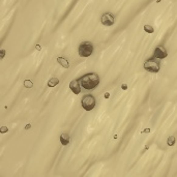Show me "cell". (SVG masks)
I'll return each mask as SVG.
<instances>
[{
    "label": "cell",
    "instance_id": "4fadbf2b",
    "mask_svg": "<svg viewBox=\"0 0 177 177\" xmlns=\"http://www.w3.org/2000/svg\"><path fill=\"white\" fill-rule=\"evenodd\" d=\"M24 86L26 87V88H31L33 86V83L31 80H25L24 81Z\"/></svg>",
    "mask_w": 177,
    "mask_h": 177
},
{
    "label": "cell",
    "instance_id": "7c38bea8",
    "mask_svg": "<svg viewBox=\"0 0 177 177\" xmlns=\"http://www.w3.org/2000/svg\"><path fill=\"white\" fill-rule=\"evenodd\" d=\"M144 30L147 33H153V32H154V29H153V27L151 26V25H148V24L144 25Z\"/></svg>",
    "mask_w": 177,
    "mask_h": 177
},
{
    "label": "cell",
    "instance_id": "d6986e66",
    "mask_svg": "<svg viewBox=\"0 0 177 177\" xmlns=\"http://www.w3.org/2000/svg\"><path fill=\"white\" fill-rule=\"evenodd\" d=\"M40 49H42V47H40V45H37V46H36V50H38V51H40Z\"/></svg>",
    "mask_w": 177,
    "mask_h": 177
},
{
    "label": "cell",
    "instance_id": "ba28073f",
    "mask_svg": "<svg viewBox=\"0 0 177 177\" xmlns=\"http://www.w3.org/2000/svg\"><path fill=\"white\" fill-rule=\"evenodd\" d=\"M56 61H57V62L61 66H62L63 68H70V63H68V59H65L64 57H57Z\"/></svg>",
    "mask_w": 177,
    "mask_h": 177
},
{
    "label": "cell",
    "instance_id": "9c48e42d",
    "mask_svg": "<svg viewBox=\"0 0 177 177\" xmlns=\"http://www.w3.org/2000/svg\"><path fill=\"white\" fill-rule=\"evenodd\" d=\"M70 141H71V138H70V136H68V134H61V136H60V143L63 146H66V145L70 144Z\"/></svg>",
    "mask_w": 177,
    "mask_h": 177
},
{
    "label": "cell",
    "instance_id": "6da1fadb",
    "mask_svg": "<svg viewBox=\"0 0 177 177\" xmlns=\"http://www.w3.org/2000/svg\"><path fill=\"white\" fill-rule=\"evenodd\" d=\"M81 86L85 90H92L99 84V76L96 73H88L79 78Z\"/></svg>",
    "mask_w": 177,
    "mask_h": 177
},
{
    "label": "cell",
    "instance_id": "e0dca14e",
    "mask_svg": "<svg viewBox=\"0 0 177 177\" xmlns=\"http://www.w3.org/2000/svg\"><path fill=\"white\" fill-rule=\"evenodd\" d=\"M144 133H150V129H146L144 130H142V134H144Z\"/></svg>",
    "mask_w": 177,
    "mask_h": 177
},
{
    "label": "cell",
    "instance_id": "5b68a950",
    "mask_svg": "<svg viewBox=\"0 0 177 177\" xmlns=\"http://www.w3.org/2000/svg\"><path fill=\"white\" fill-rule=\"evenodd\" d=\"M115 22V18L111 12H105L102 16V24L105 26H112Z\"/></svg>",
    "mask_w": 177,
    "mask_h": 177
},
{
    "label": "cell",
    "instance_id": "2e32d148",
    "mask_svg": "<svg viewBox=\"0 0 177 177\" xmlns=\"http://www.w3.org/2000/svg\"><path fill=\"white\" fill-rule=\"evenodd\" d=\"M121 88L123 89V90H127V84H122V85H121Z\"/></svg>",
    "mask_w": 177,
    "mask_h": 177
},
{
    "label": "cell",
    "instance_id": "9a60e30c",
    "mask_svg": "<svg viewBox=\"0 0 177 177\" xmlns=\"http://www.w3.org/2000/svg\"><path fill=\"white\" fill-rule=\"evenodd\" d=\"M0 53H1V56H0V58L3 59L4 58V55H5V50H4V49H2V50L0 51Z\"/></svg>",
    "mask_w": 177,
    "mask_h": 177
},
{
    "label": "cell",
    "instance_id": "3957f363",
    "mask_svg": "<svg viewBox=\"0 0 177 177\" xmlns=\"http://www.w3.org/2000/svg\"><path fill=\"white\" fill-rule=\"evenodd\" d=\"M144 68L147 71H149V73H153V74H156L160 71V61H158V58H155L154 56H153L152 58H149L147 59V60L144 62Z\"/></svg>",
    "mask_w": 177,
    "mask_h": 177
},
{
    "label": "cell",
    "instance_id": "30bf717a",
    "mask_svg": "<svg viewBox=\"0 0 177 177\" xmlns=\"http://www.w3.org/2000/svg\"><path fill=\"white\" fill-rule=\"evenodd\" d=\"M57 84H59V80L57 78H51L48 82V86L49 87H55Z\"/></svg>",
    "mask_w": 177,
    "mask_h": 177
},
{
    "label": "cell",
    "instance_id": "8fae6325",
    "mask_svg": "<svg viewBox=\"0 0 177 177\" xmlns=\"http://www.w3.org/2000/svg\"><path fill=\"white\" fill-rule=\"evenodd\" d=\"M176 142V139L174 136H170V137L168 138V140H167V144H168L169 146H173L174 144H175Z\"/></svg>",
    "mask_w": 177,
    "mask_h": 177
},
{
    "label": "cell",
    "instance_id": "5bb4252c",
    "mask_svg": "<svg viewBox=\"0 0 177 177\" xmlns=\"http://www.w3.org/2000/svg\"><path fill=\"white\" fill-rule=\"evenodd\" d=\"M7 132H9V127H5V125H3V127L0 129V133H1V134H5Z\"/></svg>",
    "mask_w": 177,
    "mask_h": 177
},
{
    "label": "cell",
    "instance_id": "ffe728a7",
    "mask_svg": "<svg viewBox=\"0 0 177 177\" xmlns=\"http://www.w3.org/2000/svg\"><path fill=\"white\" fill-rule=\"evenodd\" d=\"M30 127H31V125H30V124H27L25 129H26V130H29V129H30Z\"/></svg>",
    "mask_w": 177,
    "mask_h": 177
},
{
    "label": "cell",
    "instance_id": "52a82bcc",
    "mask_svg": "<svg viewBox=\"0 0 177 177\" xmlns=\"http://www.w3.org/2000/svg\"><path fill=\"white\" fill-rule=\"evenodd\" d=\"M81 84H80V81H79V78L76 79V80H73L71 81L70 83V89L71 90V92L75 94H80L81 92Z\"/></svg>",
    "mask_w": 177,
    "mask_h": 177
},
{
    "label": "cell",
    "instance_id": "277c9868",
    "mask_svg": "<svg viewBox=\"0 0 177 177\" xmlns=\"http://www.w3.org/2000/svg\"><path fill=\"white\" fill-rule=\"evenodd\" d=\"M81 105L85 111H91V110L94 109V107H95V105H96L95 97L92 95V94H86V95L83 96V99H82Z\"/></svg>",
    "mask_w": 177,
    "mask_h": 177
},
{
    "label": "cell",
    "instance_id": "7a4b0ae2",
    "mask_svg": "<svg viewBox=\"0 0 177 177\" xmlns=\"http://www.w3.org/2000/svg\"><path fill=\"white\" fill-rule=\"evenodd\" d=\"M78 53L80 57L86 58L92 55L93 53V43L91 42H83L80 43L78 49Z\"/></svg>",
    "mask_w": 177,
    "mask_h": 177
},
{
    "label": "cell",
    "instance_id": "ac0fdd59",
    "mask_svg": "<svg viewBox=\"0 0 177 177\" xmlns=\"http://www.w3.org/2000/svg\"><path fill=\"white\" fill-rule=\"evenodd\" d=\"M109 96H110V94L108 93V92L107 93H105V97H106V99H109Z\"/></svg>",
    "mask_w": 177,
    "mask_h": 177
},
{
    "label": "cell",
    "instance_id": "8992f818",
    "mask_svg": "<svg viewBox=\"0 0 177 177\" xmlns=\"http://www.w3.org/2000/svg\"><path fill=\"white\" fill-rule=\"evenodd\" d=\"M153 56L158 59H165L167 56H168V53H167V50L164 46H158V47L154 49Z\"/></svg>",
    "mask_w": 177,
    "mask_h": 177
}]
</instances>
